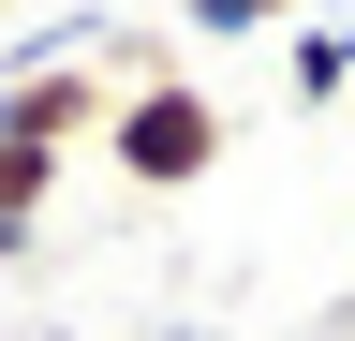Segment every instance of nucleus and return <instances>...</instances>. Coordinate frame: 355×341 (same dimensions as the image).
<instances>
[{
    "label": "nucleus",
    "instance_id": "obj_1",
    "mask_svg": "<svg viewBox=\"0 0 355 341\" xmlns=\"http://www.w3.org/2000/svg\"><path fill=\"white\" fill-rule=\"evenodd\" d=\"M222 134H237L222 90H193V74H133V90L104 104V178H119V193H193V178H222Z\"/></svg>",
    "mask_w": 355,
    "mask_h": 341
},
{
    "label": "nucleus",
    "instance_id": "obj_4",
    "mask_svg": "<svg viewBox=\"0 0 355 341\" xmlns=\"http://www.w3.org/2000/svg\"><path fill=\"white\" fill-rule=\"evenodd\" d=\"M44 193H60V149H15V134H0V267L44 238Z\"/></svg>",
    "mask_w": 355,
    "mask_h": 341
},
{
    "label": "nucleus",
    "instance_id": "obj_7",
    "mask_svg": "<svg viewBox=\"0 0 355 341\" xmlns=\"http://www.w3.org/2000/svg\"><path fill=\"white\" fill-rule=\"evenodd\" d=\"M340 252H355V238H340Z\"/></svg>",
    "mask_w": 355,
    "mask_h": 341
},
{
    "label": "nucleus",
    "instance_id": "obj_3",
    "mask_svg": "<svg viewBox=\"0 0 355 341\" xmlns=\"http://www.w3.org/2000/svg\"><path fill=\"white\" fill-rule=\"evenodd\" d=\"M282 90H296V104H340V90H355V15L311 0V15L282 30Z\"/></svg>",
    "mask_w": 355,
    "mask_h": 341
},
{
    "label": "nucleus",
    "instance_id": "obj_6",
    "mask_svg": "<svg viewBox=\"0 0 355 341\" xmlns=\"http://www.w3.org/2000/svg\"><path fill=\"white\" fill-rule=\"evenodd\" d=\"M0 15H15V0H0Z\"/></svg>",
    "mask_w": 355,
    "mask_h": 341
},
{
    "label": "nucleus",
    "instance_id": "obj_2",
    "mask_svg": "<svg viewBox=\"0 0 355 341\" xmlns=\"http://www.w3.org/2000/svg\"><path fill=\"white\" fill-rule=\"evenodd\" d=\"M148 60V45H104V60H30V74H0V134L15 149H74V134H104V104H119V74Z\"/></svg>",
    "mask_w": 355,
    "mask_h": 341
},
{
    "label": "nucleus",
    "instance_id": "obj_5",
    "mask_svg": "<svg viewBox=\"0 0 355 341\" xmlns=\"http://www.w3.org/2000/svg\"><path fill=\"white\" fill-rule=\"evenodd\" d=\"M311 0H163V30H222V45H237V30H296Z\"/></svg>",
    "mask_w": 355,
    "mask_h": 341
}]
</instances>
